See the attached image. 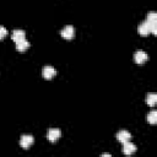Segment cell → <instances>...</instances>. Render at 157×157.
I'll list each match as a JSON object with an SVG mask.
<instances>
[{
    "mask_svg": "<svg viewBox=\"0 0 157 157\" xmlns=\"http://www.w3.org/2000/svg\"><path fill=\"white\" fill-rule=\"evenodd\" d=\"M147 121L151 124H156V121H157V112L156 110H151L147 114Z\"/></svg>",
    "mask_w": 157,
    "mask_h": 157,
    "instance_id": "4fadbf2b",
    "label": "cell"
},
{
    "mask_svg": "<svg viewBox=\"0 0 157 157\" xmlns=\"http://www.w3.org/2000/svg\"><path fill=\"white\" fill-rule=\"evenodd\" d=\"M156 102H157V94H156V93H148V94L146 96V103H147L148 105L153 107V105L156 104Z\"/></svg>",
    "mask_w": 157,
    "mask_h": 157,
    "instance_id": "7c38bea8",
    "label": "cell"
},
{
    "mask_svg": "<svg viewBox=\"0 0 157 157\" xmlns=\"http://www.w3.org/2000/svg\"><path fill=\"white\" fill-rule=\"evenodd\" d=\"M117 139H118V141H119V142L124 144V142L130 141L131 135H130V132H129V131H126V130H120V131L117 134Z\"/></svg>",
    "mask_w": 157,
    "mask_h": 157,
    "instance_id": "8992f818",
    "label": "cell"
},
{
    "mask_svg": "<svg viewBox=\"0 0 157 157\" xmlns=\"http://www.w3.org/2000/svg\"><path fill=\"white\" fill-rule=\"evenodd\" d=\"M55 74H56L55 69H54L53 66H50V65L44 66V67H43V70H42V75H43V77H44V78H47V80L52 78L53 76H55Z\"/></svg>",
    "mask_w": 157,
    "mask_h": 157,
    "instance_id": "7a4b0ae2",
    "label": "cell"
},
{
    "mask_svg": "<svg viewBox=\"0 0 157 157\" xmlns=\"http://www.w3.org/2000/svg\"><path fill=\"white\" fill-rule=\"evenodd\" d=\"M60 136H61V131H60L59 129H50V130H48V132H47V139H48L49 141H52V142L56 141Z\"/></svg>",
    "mask_w": 157,
    "mask_h": 157,
    "instance_id": "3957f363",
    "label": "cell"
},
{
    "mask_svg": "<svg viewBox=\"0 0 157 157\" xmlns=\"http://www.w3.org/2000/svg\"><path fill=\"white\" fill-rule=\"evenodd\" d=\"M75 34V29L72 26H65L63 29H61V37H64L65 39H71Z\"/></svg>",
    "mask_w": 157,
    "mask_h": 157,
    "instance_id": "277c9868",
    "label": "cell"
},
{
    "mask_svg": "<svg viewBox=\"0 0 157 157\" xmlns=\"http://www.w3.org/2000/svg\"><path fill=\"white\" fill-rule=\"evenodd\" d=\"M137 31H139V33H140L141 36H147V34L151 32V28H150V25H148L146 21H144V22L139 26Z\"/></svg>",
    "mask_w": 157,
    "mask_h": 157,
    "instance_id": "9c48e42d",
    "label": "cell"
},
{
    "mask_svg": "<svg viewBox=\"0 0 157 157\" xmlns=\"http://www.w3.org/2000/svg\"><path fill=\"white\" fill-rule=\"evenodd\" d=\"M136 151V146L132 144V142H130V141H128V142H124L123 144V153L124 155H132L134 152Z\"/></svg>",
    "mask_w": 157,
    "mask_h": 157,
    "instance_id": "52a82bcc",
    "label": "cell"
},
{
    "mask_svg": "<svg viewBox=\"0 0 157 157\" xmlns=\"http://www.w3.org/2000/svg\"><path fill=\"white\" fill-rule=\"evenodd\" d=\"M145 21L148 25H157V13L156 12H148Z\"/></svg>",
    "mask_w": 157,
    "mask_h": 157,
    "instance_id": "30bf717a",
    "label": "cell"
},
{
    "mask_svg": "<svg viewBox=\"0 0 157 157\" xmlns=\"http://www.w3.org/2000/svg\"><path fill=\"white\" fill-rule=\"evenodd\" d=\"M33 144V136L32 135H22L20 139V145L22 148L27 150L29 148V146Z\"/></svg>",
    "mask_w": 157,
    "mask_h": 157,
    "instance_id": "6da1fadb",
    "label": "cell"
},
{
    "mask_svg": "<svg viewBox=\"0 0 157 157\" xmlns=\"http://www.w3.org/2000/svg\"><path fill=\"white\" fill-rule=\"evenodd\" d=\"M11 38H12V40H13L15 43H17V42H20V40L26 39V33H25V31H22V29H13V32H12V34H11Z\"/></svg>",
    "mask_w": 157,
    "mask_h": 157,
    "instance_id": "5b68a950",
    "label": "cell"
},
{
    "mask_svg": "<svg viewBox=\"0 0 157 157\" xmlns=\"http://www.w3.org/2000/svg\"><path fill=\"white\" fill-rule=\"evenodd\" d=\"M147 59H148L147 54H146L145 52H142V50H137V52L134 54V60H135V63H137V64H142V63H145Z\"/></svg>",
    "mask_w": 157,
    "mask_h": 157,
    "instance_id": "ba28073f",
    "label": "cell"
},
{
    "mask_svg": "<svg viewBox=\"0 0 157 157\" xmlns=\"http://www.w3.org/2000/svg\"><path fill=\"white\" fill-rule=\"evenodd\" d=\"M28 47H29V43H28L26 39L20 40V42H17V43H16V49H17L18 52H25Z\"/></svg>",
    "mask_w": 157,
    "mask_h": 157,
    "instance_id": "8fae6325",
    "label": "cell"
},
{
    "mask_svg": "<svg viewBox=\"0 0 157 157\" xmlns=\"http://www.w3.org/2000/svg\"><path fill=\"white\" fill-rule=\"evenodd\" d=\"M7 34V29L4 26H0V39H2Z\"/></svg>",
    "mask_w": 157,
    "mask_h": 157,
    "instance_id": "5bb4252c",
    "label": "cell"
}]
</instances>
